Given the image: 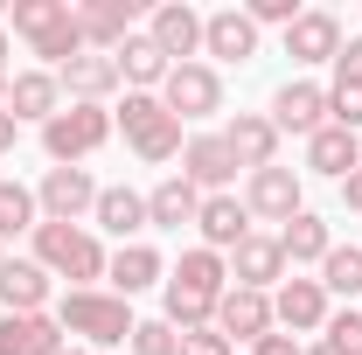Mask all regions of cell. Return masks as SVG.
<instances>
[{
	"label": "cell",
	"mask_w": 362,
	"mask_h": 355,
	"mask_svg": "<svg viewBox=\"0 0 362 355\" xmlns=\"http://www.w3.org/2000/svg\"><path fill=\"white\" fill-rule=\"evenodd\" d=\"M0 265H7V244H0Z\"/></svg>",
	"instance_id": "bcb514c9"
},
{
	"label": "cell",
	"mask_w": 362,
	"mask_h": 355,
	"mask_svg": "<svg viewBox=\"0 0 362 355\" xmlns=\"http://www.w3.org/2000/svg\"><path fill=\"white\" fill-rule=\"evenodd\" d=\"M35 209H42V223H84L90 209H98L90 168H49L42 188H35Z\"/></svg>",
	"instance_id": "8992f818"
},
{
	"label": "cell",
	"mask_w": 362,
	"mask_h": 355,
	"mask_svg": "<svg viewBox=\"0 0 362 355\" xmlns=\"http://www.w3.org/2000/svg\"><path fill=\"white\" fill-rule=\"evenodd\" d=\"M251 355H300V342H293V334H258Z\"/></svg>",
	"instance_id": "f35d334b"
},
{
	"label": "cell",
	"mask_w": 362,
	"mask_h": 355,
	"mask_svg": "<svg viewBox=\"0 0 362 355\" xmlns=\"http://www.w3.org/2000/svg\"><path fill=\"white\" fill-rule=\"evenodd\" d=\"M14 35L35 49L42 63H70V56H84V28H77V7L70 0H14Z\"/></svg>",
	"instance_id": "7a4b0ae2"
},
{
	"label": "cell",
	"mask_w": 362,
	"mask_h": 355,
	"mask_svg": "<svg viewBox=\"0 0 362 355\" xmlns=\"http://www.w3.org/2000/svg\"><path fill=\"white\" fill-rule=\"evenodd\" d=\"M56 84L70 91L77 105H105V98L119 91V63H112V56H98V49H84V56H70V63L56 70Z\"/></svg>",
	"instance_id": "7402d4cb"
},
{
	"label": "cell",
	"mask_w": 362,
	"mask_h": 355,
	"mask_svg": "<svg viewBox=\"0 0 362 355\" xmlns=\"http://www.w3.org/2000/svg\"><path fill=\"white\" fill-rule=\"evenodd\" d=\"M181 181H195V188H209V195H223L230 181H237V153L223 146V133H195L181 146Z\"/></svg>",
	"instance_id": "8fae6325"
},
{
	"label": "cell",
	"mask_w": 362,
	"mask_h": 355,
	"mask_svg": "<svg viewBox=\"0 0 362 355\" xmlns=\"http://www.w3.org/2000/svg\"><path fill=\"white\" fill-rule=\"evenodd\" d=\"M341 209H356V216H362V168L341 181Z\"/></svg>",
	"instance_id": "ab89813d"
},
{
	"label": "cell",
	"mask_w": 362,
	"mask_h": 355,
	"mask_svg": "<svg viewBox=\"0 0 362 355\" xmlns=\"http://www.w3.org/2000/svg\"><path fill=\"white\" fill-rule=\"evenodd\" d=\"M133 355H181V334L168 320H139L133 327Z\"/></svg>",
	"instance_id": "836d02e7"
},
{
	"label": "cell",
	"mask_w": 362,
	"mask_h": 355,
	"mask_svg": "<svg viewBox=\"0 0 362 355\" xmlns=\"http://www.w3.org/2000/svg\"><path fill=\"white\" fill-rule=\"evenodd\" d=\"M230 279L237 286H251V293H272V286H286V251H279V237H244L237 251H230Z\"/></svg>",
	"instance_id": "e0dca14e"
},
{
	"label": "cell",
	"mask_w": 362,
	"mask_h": 355,
	"mask_svg": "<svg viewBox=\"0 0 362 355\" xmlns=\"http://www.w3.org/2000/svg\"><path fill=\"white\" fill-rule=\"evenodd\" d=\"M63 355H90V349H63Z\"/></svg>",
	"instance_id": "f6af8a7d"
},
{
	"label": "cell",
	"mask_w": 362,
	"mask_h": 355,
	"mask_svg": "<svg viewBox=\"0 0 362 355\" xmlns=\"http://www.w3.org/2000/svg\"><path fill=\"white\" fill-rule=\"evenodd\" d=\"M334 77H341V84H362V35H349V42H341V56H334Z\"/></svg>",
	"instance_id": "74e56055"
},
{
	"label": "cell",
	"mask_w": 362,
	"mask_h": 355,
	"mask_svg": "<svg viewBox=\"0 0 362 355\" xmlns=\"http://www.w3.org/2000/svg\"><path fill=\"white\" fill-rule=\"evenodd\" d=\"M14 139H21V126H14V112H0V153H14Z\"/></svg>",
	"instance_id": "60d3db41"
},
{
	"label": "cell",
	"mask_w": 362,
	"mask_h": 355,
	"mask_svg": "<svg viewBox=\"0 0 362 355\" xmlns=\"http://www.w3.org/2000/svg\"><path fill=\"white\" fill-rule=\"evenodd\" d=\"M56 327H63V334H84L90 349H112V342H133V300H119V293H98V286H90V293H77V286H70V293H63V307H56Z\"/></svg>",
	"instance_id": "3957f363"
},
{
	"label": "cell",
	"mask_w": 362,
	"mask_h": 355,
	"mask_svg": "<svg viewBox=\"0 0 362 355\" xmlns=\"http://www.w3.org/2000/svg\"><path fill=\"white\" fill-rule=\"evenodd\" d=\"M21 230H35V188L0 181V244H7V237H21Z\"/></svg>",
	"instance_id": "1f68e13d"
},
{
	"label": "cell",
	"mask_w": 362,
	"mask_h": 355,
	"mask_svg": "<svg viewBox=\"0 0 362 355\" xmlns=\"http://www.w3.org/2000/svg\"><path fill=\"white\" fill-rule=\"evenodd\" d=\"M112 63H119V84H133V91H153V84H168V56L146 42V35H133V42H119L112 49Z\"/></svg>",
	"instance_id": "f546056e"
},
{
	"label": "cell",
	"mask_w": 362,
	"mask_h": 355,
	"mask_svg": "<svg viewBox=\"0 0 362 355\" xmlns=\"http://www.w3.org/2000/svg\"><path fill=\"white\" fill-rule=\"evenodd\" d=\"M105 279L119 286V300H133V293H146V286H168V265H160L153 244H119V251L105 258Z\"/></svg>",
	"instance_id": "603a6c76"
},
{
	"label": "cell",
	"mask_w": 362,
	"mask_h": 355,
	"mask_svg": "<svg viewBox=\"0 0 362 355\" xmlns=\"http://www.w3.org/2000/svg\"><path fill=\"white\" fill-rule=\"evenodd\" d=\"M202 49L223 56V63H251L258 56V21L244 7H216V14H202Z\"/></svg>",
	"instance_id": "9a60e30c"
},
{
	"label": "cell",
	"mask_w": 362,
	"mask_h": 355,
	"mask_svg": "<svg viewBox=\"0 0 362 355\" xmlns=\"http://www.w3.org/2000/svg\"><path fill=\"white\" fill-rule=\"evenodd\" d=\"M272 126H279V133H307V139H314L320 126H327V91L307 84V77H300V84H279V91H272Z\"/></svg>",
	"instance_id": "4fadbf2b"
},
{
	"label": "cell",
	"mask_w": 362,
	"mask_h": 355,
	"mask_svg": "<svg viewBox=\"0 0 362 355\" xmlns=\"http://www.w3.org/2000/svg\"><path fill=\"white\" fill-rule=\"evenodd\" d=\"M35 265L49 279H77V293H90V279H105V244L84 223H35Z\"/></svg>",
	"instance_id": "6da1fadb"
},
{
	"label": "cell",
	"mask_w": 362,
	"mask_h": 355,
	"mask_svg": "<svg viewBox=\"0 0 362 355\" xmlns=\"http://www.w3.org/2000/svg\"><path fill=\"white\" fill-rule=\"evenodd\" d=\"M195 230H202V251H237L244 237H251V209L237 202V195H202V216H195Z\"/></svg>",
	"instance_id": "ffe728a7"
},
{
	"label": "cell",
	"mask_w": 362,
	"mask_h": 355,
	"mask_svg": "<svg viewBox=\"0 0 362 355\" xmlns=\"http://www.w3.org/2000/svg\"><path fill=\"white\" fill-rule=\"evenodd\" d=\"M279 320H272V293H251V286H230L223 300H216V334L223 342H258L272 334Z\"/></svg>",
	"instance_id": "30bf717a"
},
{
	"label": "cell",
	"mask_w": 362,
	"mask_h": 355,
	"mask_svg": "<svg viewBox=\"0 0 362 355\" xmlns=\"http://www.w3.org/2000/svg\"><path fill=\"white\" fill-rule=\"evenodd\" d=\"M0 307L7 313H42L49 307V272L35 258H7L0 265Z\"/></svg>",
	"instance_id": "d4e9b609"
},
{
	"label": "cell",
	"mask_w": 362,
	"mask_h": 355,
	"mask_svg": "<svg viewBox=\"0 0 362 355\" xmlns=\"http://www.w3.org/2000/svg\"><path fill=\"white\" fill-rule=\"evenodd\" d=\"M105 139H112V112H105V105H63V112L42 126V153L56 161V168H77V161H90Z\"/></svg>",
	"instance_id": "5b68a950"
},
{
	"label": "cell",
	"mask_w": 362,
	"mask_h": 355,
	"mask_svg": "<svg viewBox=\"0 0 362 355\" xmlns=\"http://www.w3.org/2000/svg\"><path fill=\"white\" fill-rule=\"evenodd\" d=\"M160 105L175 119H209V112H223V77L209 63H175L168 84H160Z\"/></svg>",
	"instance_id": "52a82bcc"
},
{
	"label": "cell",
	"mask_w": 362,
	"mask_h": 355,
	"mask_svg": "<svg viewBox=\"0 0 362 355\" xmlns=\"http://www.w3.org/2000/svg\"><path fill=\"white\" fill-rule=\"evenodd\" d=\"M327 126L362 133V84H341V77H334V91H327Z\"/></svg>",
	"instance_id": "d6a6232c"
},
{
	"label": "cell",
	"mask_w": 362,
	"mask_h": 355,
	"mask_svg": "<svg viewBox=\"0 0 362 355\" xmlns=\"http://www.w3.org/2000/svg\"><path fill=\"white\" fill-rule=\"evenodd\" d=\"M119 126H126V146H133L146 168H160V161H181V119L153 98V91H126V105H119Z\"/></svg>",
	"instance_id": "277c9868"
},
{
	"label": "cell",
	"mask_w": 362,
	"mask_h": 355,
	"mask_svg": "<svg viewBox=\"0 0 362 355\" xmlns=\"http://www.w3.org/2000/svg\"><path fill=\"white\" fill-rule=\"evenodd\" d=\"M279 251H286V265H320V258L334 251V230H327L314 209H300V216L279 230Z\"/></svg>",
	"instance_id": "f1b7e54d"
},
{
	"label": "cell",
	"mask_w": 362,
	"mask_h": 355,
	"mask_svg": "<svg viewBox=\"0 0 362 355\" xmlns=\"http://www.w3.org/2000/svg\"><path fill=\"white\" fill-rule=\"evenodd\" d=\"M0 112H14V126H21V119H42V126H49V119L63 112V84H56V70H14Z\"/></svg>",
	"instance_id": "2e32d148"
},
{
	"label": "cell",
	"mask_w": 362,
	"mask_h": 355,
	"mask_svg": "<svg viewBox=\"0 0 362 355\" xmlns=\"http://www.w3.org/2000/svg\"><path fill=\"white\" fill-rule=\"evenodd\" d=\"M272 320L293 327V334L327 327V286H320V279H286V286L272 293Z\"/></svg>",
	"instance_id": "5bb4252c"
},
{
	"label": "cell",
	"mask_w": 362,
	"mask_h": 355,
	"mask_svg": "<svg viewBox=\"0 0 362 355\" xmlns=\"http://www.w3.org/2000/svg\"><path fill=\"white\" fill-rule=\"evenodd\" d=\"M0 70H7V28H0Z\"/></svg>",
	"instance_id": "7bdbcfd3"
},
{
	"label": "cell",
	"mask_w": 362,
	"mask_h": 355,
	"mask_svg": "<svg viewBox=\"0 0 362 355\" xmlns=\"http://www.w3.org/2000/svg\"><path fill=\"white\" fill-rule=\"evenodd\" d=\"M168 286H181V293H195V300H223L230 293V258H216V251H181V265L168 272Z\"/></svg>",
	"instance_id": "cb8c5ba5"
},
{
	"label": "cell",
	"mask_w": 362,
	"mask_h": 355,
	"mask_svg": "<svg viewBox=\"0 0 362 355\" xmlns=\"http://www.w3.org/2000/svg\"><path fill=\"white\" fill-rule=\"evenodd\" d=\"M300 355H341V349H334V342H327V334H320L314 349H300Z\"/></svg>",
	"instance_id": "b9f144b4"
},
{
	"label": "cell",
	"mask_w": 362,
	"mask_h": 355,
	"mask_svg": "<svg viewBox=\"0 0 362 355\" xmlns=\"http://www.w3.org/2000/svg\"><path fill=\"white\" fill-rule=\"evenodd\" d=\"M286 56H293V63H334V56H341V21H334L327 7H307V14L286 28Z\"/></svg>",
	"instance_id": "d6986e66"
},
{
	"label": "cell",
	"mask_w": 362,
	"mask_h": 355,
	"mask_svg": "<svg viewBox=\"0 0 362 355\" xmlns=\"http://www.w3.org/2000/svg\"><path fill=\"white\" fill-rule=\"evenodd\" d=\"M181 355H230V342L216 327H195V334H181Z\"/></svg>",
	"instance_id": "8d00e7d4"
},
{
	"label": "cell",
	"mask_w": 362,
	"mask_h": 355,
	"mask_svg": "<svg viewBox=\"0 0 362 355\" xmlns=\"http://www.w3.org/2000/svg\"><path fill=\"white\" fill-rule=\"evenodd\" d=\"M0 355H63L56 313H0Z\"/></svg>",
	"instance_id": "44dd1931"
},
{
	"label": "cell",
	"mask_w": 362,
	"mask_h": 355,
	"mask_svg": "<svg viewBox=\"0 0 362 355\" xmlns=\"http://www.w3.org/2000/svg\"><path fill=\"white\" fill-rule=\"evenodd\" d=\"M98 230H112L119 244H139V230H146V195H133V188H98Z\"/></svg>",
	"instance_id": "4316f807"
},
{
	"label": "cell",
	"mask_w": 362,
	"mask_h": 355,
	"mask_svg": "<svg viewBox=\"0 0 362 355\" xmlns=\"http://www.w3.org/2000/svg\"><path fill=\"white\" fill-rule=\"evenodd\" d=\"M133 21H139L133 0H84V7H77L84 49H98V56H112L119 42H133Z\"/></svg>",
	"instance_id": "7c38bea8"
},
{
	"label": "cell",
	"mask_w": 362,
	"mask_h": 355,
	"mask_svg": "<svg viewBox=\"0 0 362 355\" xmlns=\"http://www.w3.org/2000/svg\"><path fill=\"white\" fill-rule=\"evenodd\" d=\"M244 209H251V223H279V230H286V223L307 209V202H300V175H293V168H279V161L258 168L251 188H244Z\"/></svg>",
	"instance_id": "ba28073f"
},
{
	"label": "cell",
	"mask_w": 362,
	"mask_h": 355,
	"mask_svg": "<svg viewBox=\"0 0 362 355\" xmlns=\"http://www.w3.org/2000/svg\"><path fill=\"white\" fill-rule=\"evenodd\" d=\"M146 42L160 49L168 63H188V56L202 49V14H195L188 0H160V7L146 14Z\"/></svg>",
	"instance_id": "9c48e42d"
},
{
	"label": "cell",
	"mask_w": 362,
	"mask_h": 355,
	"mask_svg": "<svg viewBox=\"0 0 362 355\" xmlns=\"http://www.w3.org/2000/svg\"><path fill=\"white\" fill-rule=\"evenodd\" d=\"M307 168H314V175L349 181V175L362 168V139L349 133V126H320V133L307 139Z\"/></svg>",
	"instance_id": "484cf974"
},
{
	"label": "cell",
	"mask_w": 362,
	"mask_h": 355,
	"mask_svg": "<svg viewBox=\"0 0 362 355\" xmlns=\"http://www.w3.org/2000/svg\"><path fill=\"white\" fill-rule=\"evenodd\" d=\"M320 286L327 293H362V244H334L320 258Z\"/></svg>",
	"instance_id": "4dcf8cb0"
},
{
	"label": "cell",
	"mask_w": 362,
	"mask_h": 355,
	"mask_svg": "<svg viewBox=\"0 0 362 355\" xmlns=\"http://www.w3.org/2000/svg\"><path fill=\"white\" fill-rule=\"evenodd\" d=\"M223 146L237 153V168H251V175L272 168V161H279V126H272V112H237L223 126Z\"/></svg>",
	"instance_id": "ac0fdd59"
},
{
	"label": "cell",
	"mask_w": 362,
	"mask_h": 355,
	"mask_svg": "<svg viewBox=\"0 0 362 355\" xmlns=\"http://www.w3.org/2000/svg\"><path fill=\"white\" fill-rule=\"evenodd\" d=\"M244 14H251V21H258V28H293V21H300V14H307V7H300V0H251V7H244Z\"/></svg>",
	"instance_id": "d590c367"
},
{
	"label": "cell",
	"mask_w": 362,
	"mask_h": 355,
	"mask_svg": "<svg viewBox=\"0 0 362 355\" xmlns=\"http://www.w3.org/2000/svg\"><path fill=\"white\" fill-rule=\"evenodd\" d=\"M195 216H202V188L181 181V175H168L146 195V223H160V230H181V223H195Z\"/></svg>",
	"instance_id": "83f0119b"
},
{
	"label": "cell",
	"mask_w": 362,
	"mask_h": 355,
	"mask_svg": "<svg viewBox=\"0 0 362 355\" xmlns=\"http://www.w3.org/2000/svg\"><path fill=\"white\" fill-rule=\"evenodd\" d=\"M327 342H334L341 355H362V313H356V307L327 313Z\"/></svg>",
	"instance_id": "e575fe53"
},
{
	"label": "cell",
	"mask_w": 362,
	"mask_h": 355,
	"mask_svg": "<svg viewBox=\"0 0 362 355\" xmlns=\"http://www.w3.org/2000/svg\"><path fill=\"white\" fill-rule=\"evenodd\" d=\"M0 105H7V70H0Z\"/></svg>",
	"instance_id": "ee69618b"
}]
</instances>
